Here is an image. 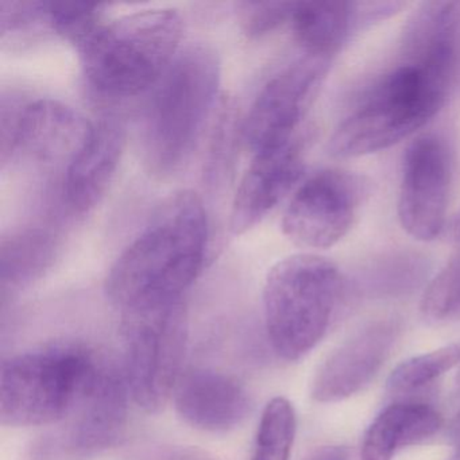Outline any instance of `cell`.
<instances>
[{"label": "cell", "instance_id": "obj_1", "mask_svg": "<svg viewBox=\"0 0 460 460\" xmlns=\"http://www.w3.org/2000/svg\"><path fill=\"white\" fill-rule=\"evenodd\" d=\"M208 220L192 190L163 200L110 269L106 292L122 311L181 298L206 262Z\"/></svg>", "mask_w": 460, "mask_h": 460}, {"label": "cell", "instance_id": "obj_2", "mask_svg": "<svg viewBox=\"0 0 460 460\" xmlns=\"http://www.w3.org/2000/svg\"><path fill=\"white\" fill-rule=\"evenodd\" d=\"M220 60L208 45L180 50L147 106L144 157L149 171L166 176L181 168L195 149L219 93Z\"/></svg>", "mask_w": 460, "mask_h": 460}, {"label": "cell", "instance_id": "obj_3", "mask_svg": "<svg viewBox=\"0 0 460 460\" xmlns=\"http://www.w3.org/2000/svg\"><path fill=\"white\" fill-rule=\"evenodd\" d=\"M184 22L174 9H147L104 22L77 50L88 84L128 98L155 87L180 52Z\"/></svg>", "mask_w": 460, "mask_h": 460}, {"label": "cell", "instance_id": "obj_4", "mask_svg": "<svg viewBox=\"0 0 460 460\" xmlns=\"http://www.w3.org/2000/svg\"><path fill=\"white\" fill-rule=\"evenodd\" d=\"M106 362L79 344H56L4 360L2 424L37 427L66 421L93 392Z\"/></svg>", "mask_w": 460, "mask_h": 460}, {"label": "cell", "instance_id": "obj_5", "mask_svg": "<svg viewBox=\"0 0 460 460\" xmlns=\"http://www.w3.org/2000/svg\"><path fill=\"white\" fill-rule=\"evenodd\" d=\"M451 77L411 64L387 74L331 137V155L355 158L394 146L443 107Z\"/></svg>", "mask_w": 460, "mask_h": 460}, {"label": "cell", "instance_id": "obj_6", "mask_svg": "<svg viewBox=\"0 0 460 460\" xmlns=\"http://www.w3.org/2000/svg\"><path fill=\"white\" fill-rule=\"evenodd\" d=\"M341 277L331 261L295 254L277 262L263 287L266 331L287 360L308 354L327 332L341 297Z\"/></svg>", "mask_w": 460, "mask_h": 460}, {"label": "cell", "instance_id": "obj_7", "mask_svg": "<svg viewBox=\"0 0 460 460\" xmlns=\"http://www.w3.org/2000/svg\"><path fill=\"white\" fill-rule=\"evenodd\" d=\"M188 332L182 297L122 311L123 374L131 397L144 411L157 413L173 397L184 373Z\"/></svg>", "mask_w": 460, "mask_h": 460}, {"label": "cell", "instance_id": "obj_8", "mask_svg": "<svg viewBox=\"0 0 460 460\" xmlns=\"http://www.w3.org/2000/svg\"><path fill=\"white\" fill-rule=\"evenodd\" d=\"M367 188L357 174L323 171L309 177L293 193L282 230L306 249H328L351 230Z\"/></svg>", "mask_w": 460, "mask_h": 460}, {"label": "cell", "instance_id": "obj_9", "mask_svg": "<svg viewBox=\"0 0 460 460\" xmlns=\"http://www.w3.org/2000/svg\"><path fill=\"white\" fill-rule=\"evenodd\" d=\"M330 66V60L303 53L261 88L243 126L244 142L254 155L298 139L296 133Z\"/></svg>", "mask_w": 460, "mask_h": 460}, {"label": "cell", "instance_id": "obj_10", "mask_svg": "<svg viewBox=\"0 0 460 460\" xmlns=\"http://www.w3.org/2000/svg\"><path fill=\"white\" fill-rule=\"evenodd\" d=\"M451 160L443 139L422 136L406 150L398 196V219L417 241L438 238L446 223Z\"/></svg>", "mask_w": 460, "mask_h": 460}, {"label": "cell", "instance_id": "obj_11", "mask_svg": "<svg viewBox=\"0 0 460 460\" xmlns=\"http://www.w3.org/2000/svg\"><path fill=\"white\" fill-rule=\"evenodd\" d=\"M398 333L395 320H379L355 332L322 363L312 384V397L319 402H338L357 394L381 370Z\"/></svg>", "mask_w": 460, "mask_h": 460}, {"label": "cell", "instance_id": "obj_12", "mask_svg": "<svg viewBox=\"0 0 460 460\" xmlns=\"http://www.w3.org/2000/svg\"><path fill=\"white\" fill-rule=\"evenodd\" d=\"M128 395L125 374L106 362L93 392L66 420L58 449L66 456L87 457L111 447L125 428Z\"/></svg>", "mask_w": 460, "mask_h": 460}, {"label": "cell", "instance_id": "obj_13", "mask_svg": "<svg viewBox=\"0 0 460 460\" xmlns=\"http://www.w3.org/2000/svg\"><path fill=\"white\" fill-rule=\"evenodd\" d=\"M304 172L300 139L255 153L231 207L230 227L242 235L260 225L298 184Z\"/></svg>", "mask_w": 460, "mask_h": 460}, {"label": "cell", "instance_id": "obj_14", "mask_svg": "<svg viewBox=\"0 0 460 460\" xmlns=\"http://www.w3.org/2000/svg\"><path fill=\"white\" fill-rule=\"evenodd\" d=\"M93 123L63 102L37 99L21 111L12 153L44 165H69Z\"/></svg>", "mask_w": 460, "mask_h": 460}, {"label": "cell", "instance_id": "obj_15", "mask_svg": "<svg viewBox=\"0 0 460 460\" xmlns=\"http://www.w3.org/2000/svg\"><path fill=\"white\" fill-rule=\"evenodd\" d=\"M126 131L115 118L93 123L74 160L64 171L63 196L77 215L93 211L109 190L125 150Z\"/></svg>", "mask_w": 460, "mask_h": 460}, {"label": "cell", "instance_id": "obj_16", "mask_svg": "<svg viewBox=\"0 0 460 460\" xmlns=\"http://www.w3.org/2000/svg\"><path fill=\"white\" fill-rule=\"evenodd\" d=\"M173 398L177 413L187 424L208 432H226L238 427L252 406L243 385L211 368L182 373Z\"/></svg>", "mask_w": 460, "mask_h": 460}, {"label": "cell", "instance_id": "obj_17", "mask_svg": "<svg viewBox=\"0 0 460 460\" xmlns=\"http://www.w3.org/2000/svg\"><path fill=\"white\" fill-rule=\"evenodd\" d=\"M393 14L392 2H297L290 25L304 55L331 61L354 31Z\"/></svg>", "mask_w": 460, "mask_h": 460}, {"label": "cell", "instance_id": "obj_18", "mask_svg": "<svg viewBox=\"0 0 460 460\" xmlns=\"http://www.w3.org/2000/svg\"><path fill=\"white\" fill-rule=\"evenodd\" d=\"M459 37L460 2H425L403 31L402 63L451 77Z\"/></svg>", "mask_w": 460, "mask_h": 460}, {"label": "cell", "instance_id": "obj_19", "mask_svg": "<svg viewBox=\"0 0 460 460\" xmlns=\"http://www.w3.org/2000/svg\"><path fill=\"white\" fill-rule=\"evenodd\" d=\"M441 425V414L428 403H393L366 430L360 460H393L400 449L432 438Z\"/></svg>", "mask_w": 460, "mask_h": 460}, {"label": "cell", "instance_id": "obj_20", "mask_svg": "<svg viewBox=\"0 0 460 460\" xmlns=\"http://www.w3.org/2000/svg\"><path fill=\"white\" fill-rule=\"evenodd\" d=\"M58 252V236L47 228H22L4 236L0 244L4 293L23 289L41 279L52 268Z\"/></svg>", "mask_w": 460, "mask_h": 460}, {"label": "cell", "instance_id": "obj_21", "mask_svg": "<svg viewBox=\"0 0 460 460\" xmlns=\"http://www.w3.org/2000/svg\"><path fill=\"white\" fill-rule=\"evenodd\" d=\"M296 429L292 403L284 397L273 398L261 416L252 460H289Z\"/></svg>", "mask_w": 460, "mask_h": 460}, {"label": "cell", "instance_id": "obj_22", "mask_svg": "<svg viewBox=\"0 0 460 460\" xmlns=\"http://www.w3.org/2000/svg\"><path fill=\"white\" fill-rule=\"evenodd\" d=\"M460 363V343L441 347L428 354L403 360L390 374L387 387L393 393H408L432 384Z\"/></svg>", "mask_w": 460, "mask_h": 460}, {"label": "cell", "instance_id": "obj_23", "mask_svg": "<svg viewBox=\"0 0 460 460\" xmlns=\"http://www.w3.org/2000/svg\"><path fill=\"white\" fill-rule=\"evenodd\" d=\"M50 31L75 49L84 47L103 25L101 4L83 2H48Z\"/></svg>", "mask_w": 460, "mask_h": 460}, {"label": "cell", "instance_id": "obj_24", "mask_svg": "<svg viewBox=\"0 0 460 460\" xmlns=\"http://www.w3.org/2000/svg\"><path fill=\"white\" fill-rule=\"evenodd\" d=\"M421 311L433 322L460 319V252L428 285Z\"/></svg>", "mask_w": 460, "mask_h": 460}, {"label": "cell", "instance_id": "obj_25", "mask_svg": "<svg viewBox=\"0 0 460 460\" xmlns=\"http://www.w3.org/2000/svg\"><path fill=\"white\" fill-rule=\"evenodd\" d=\"M297 2H244L238 6L239 21L244 33L262 37L290 23Z\"/></svg>", "mask_w": 460, "mask_h": 460}, {"label": "cell", "instance_id": "obj_26", "mask_svg": "<svg viewBox=\"0 0 460 460\" xmlns=\"http://www.w3.org/2000/svg\"><path fill=\"white\" fill-rule=\"evenodd\" d=\"M304 460H351L349 449L341 446L320 447Z\"/></svg>", "mask_w": 460, "mask_h": 460}, {"label": "cell", "instance_id": "obj_27", "mask_svg": "<svg viewBox=\"0 0 460 460\" xmlns=\"http://www.w3.org/2000/svg\"><path fill=\"white\" fill-rule=\"evenodd\" d=\"M448 438L452 446L460 443V411L455 416L451 425H449Z\"/></svg>", "mask_w": 460, "mask_h": 460}, {"label": "cell", "instance_id": "obj_28", "mask_svg": "<svg viewBox=\"0 0 460 460\" xmlns=\"http://www.w3.org/2000/svg\"><path fill=\"white\" fill-rule=\"evenodd\" d=\"M454 449V456L451 457V460H460V443L455 444Z\"/></svg>", "mask_w": 460, "mask_h": 460}, {"label": "cell", "instance_id": "obj_29", "mask_svg": "<svg viewBox=\"0 0 460 460\" xmlns=\"http://www.w3.org/2000/svg\"><path fill=\"white\" fill-rule=\"evenodd\" d=\"M455 231H456L457 238L460 239V214L457 215L456 223H455Z\"/></svg>", "mask_w": 460, "mask_h": 460}, {"label": "cell", "instance_id": "obj_30", "mask_svg": "<svg viewBox=\"0 0 460 460\" xmlns=\"http://www.w3.org/2000/svg\"><path fill=\"white\" fill-rule=\"evenodd\" d=\"M457 385H459V387H460V371H459V376H457Z\"/></svg>", "mask_w": 460, "mask_h": 460}]
</instances>
